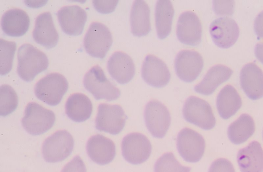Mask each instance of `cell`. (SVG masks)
<instances>
[{"mask_svg":"<svg viewBox=\"0 0 263 172\" xmlns=\"http://www.w3.org/2000/svg\"><path fill=\"white\" fill-rule=\"evenodd\" d=\"M17 73L23 80L29 82L46 70L49 64L46 55L30 44H24L17 50Z\"/></svg>","mask_w":263,"mask_h":172,"instance_id":"6da1fadb","label":"cell"},{"mask_svg":"<svg viewBox=\"0 0 263 172\" xmlns=\"http://www.w3.org/2000/svg\"><path fill=\"white\" fill-rule=\"evenodd\" d=\"M68 88L66 78L54 72L40 79L35 84L34 92L39 100L49 105L55 106L61 102Z\"/></svg>","mask_w":263,"mask_h":172,"instance_id":"7a4b0ae2","label":"cell"},{"mask_svg":"<svg viewBox=\"0 0 263 172\" xmlns=\"http://www.w3.org/2000/svg\"><path fill=\"white\" fill-rule=\"evenodd\" d=\"M83 83L84 88L96 100L104 99L112 101L118 99L120 95L119 89L107 78L99 65L93 66L86 72Z\"/></svg>","mask_w":263,"mask_h":172,"instance_id":"3957f363","label":"cell"},{"mask_svg":"<svg viewBox=\"0 0 263 172\" xmlns=\"http://www.w3.org/2000/svg\"><path fill=\"white\" fill-rule=\"evenodd\" d=\"M55 120V116L52 111L35 102H30L26 106L21 122L27 133L39 135L50 129Z\"/></svg>","mask_w":263,"mask_h":172,"instance_id":"277c9868","label":"cell"},{"mask_svg":"<svg viewBox=\"0 0 263 172\" xmlns=\"http://www.w3.org/2000/svg\"><path fill=\"white\" fill-rule=\"evenodd\" d=\"M184 119L204 130L213 128L216 124L212 107L205 100L191 96L184 102L182 109Z\"/></svg>","mask_w":263,"mask_h":172,"instance_id":"5b68a950","label":"cell"},{"mask_svg":"<svg viewBox=\"0 0 263 172\" xmlns=\"http://www.w3.org/2000/svg\"><path fill=\"white\" fill-rule=\"evenodd\" d=\"M73 146L74 140L71 135L66 130H59L44 140L42 154L46 162L55 163L68 157Z\"/></svg>","mask_w":263,"mask_h":172,"instance_id":"8992f818","label":"cell"},{"mask_svg":"<svg viewBox=\"0 0 263 172\" xmlns=\"http://www.w3.org/2000/svg\"><path fill=\"white\" fill-rule=\"evenodd\" d=\"M112 43L111 33L105 25L97 22L90 24L83 40L84 48L89 55L103 58Z\"/></svg>","mask_w":263,"mask_h":172,"instance_id":"52a82bcc","label":"cell"},{"mask_svg":"<svg viewBox=\"0 0 263 172\" xmlns=\"http://www.w3.org/2000/svg\"><path fill=\"white\" fill-rule=\"evenodd\" d=\"M127 116L118 104L100 103L95 120L97 130L111 135H117L123 129Z\"/></svg>","mask_w":263,"mask_h":172,"instance_id":"ba28073f","label":"cell"},{"mask_svg":"<svg viewBox=\"0 0 263 172\" xmlns=\"http://www.w3.org/2000/svg\"><path fill=\"white\" fill-rule=\"evenodd\" d=\"M144 119L148 131L157 138H162L165 135L171 120L166 106L157 100H152L146 104Z\"/></svg>","mask_w":263,"mask_h":172,"instance_id":"9c48e42d","label":"cell"},{"mask_svg":"<svg viewBox=\"0 0 263 172\" xmlns=\"http://www.w3.org/2000/svg\"><path fill=\"white\" fill-rule=\"evenodd\" d=\"M176 147L180 155L185 161L195 163L202 157L205 147V140L198 132L185 127L177 135Z\"/></svg>","mask_w":263,"mask_h":172,"instance_id":"30bf717a","label":"cell"},{"mask_svg":"<svg viewBox=\"0 0 263 172\" xmlns=\"http://www.w3.org/2000/svg\"><path fill=\"white\" fill-rule=\"evenodd\" d=\"M121 150L122 155L126 161L132 164H139L149 158L152 145L143 134L131 133L123 138Z\"/></svg>","mask_w":263,"mask_h":172,"instance_id":"8fae6325","label":"cell"},{"mask_svg":"<svg viewBox=\"0 0 263 172\" xmlns=\"http://www.w3.org/2000/svg\"><path fill=\"white\" fill-rule=\"evenodd\" d=\"M174 66L176 74L179 79L184 82H191L200 74L203 67V60L198 52L183 50L176 55Z\"/></svg>","mask_w":263,"mask_h":172,"instance_id":"7c38bea8","label":"cell"},{"mask_svg":"<svg viewBox=\"0 0 263 172\" xmlns=\"http://www.w3.org/2000/svg\"><path fill=\"white\" fill-rule=\"evenodd\" d=\"M210 33L217 46L227 49L236 42L239 35V29L233 19L229 17H221L211 23Z\"/></svg>","mask_w":263,"mask_h":172,"instance_id":"4fadbf2b","label":"cell"},{"mask_svg":"<svg viewBox=\"0 0 263 172\" xmlns=\"http://www.w3.org/2000/svg\"><path fill=\"white\" fill-rule=\"evenodd\" d=\"M176 35L182 44L195 46L200 42L202 36V26L198 16L193 12L187 11L179 16Z\"/></svg>","mask_w":263,"mask_h":172,"instance_id":"5bb4252c","label":"cell"},{"mask_svg":"<svg viewBox=\"0 0 263 172\" xmlns=\"http://www.w3.org/2000/svg\"><path fill=\"white\" fill-rule=\"evenodd\" d=\"M141 76L149 85L162 88L170 81L171 74L166 64L153 55H147L142 63Z\"/></svg>","mask_w":263,"mask_h":172,"instance_id":"9a60e30c","label":"cell"},{"mask_svg":"<svg viewBox=\"0 0 263 172\" xmlns=\"http://www.w3.org/2000/svg\"><path fill=\"white\" fill-rule=\"evenodd\" d=\"M57 16L62 30L70 35L81 34L87 20L86 11L77 5L62 7Z\"/></svg>","mask_w":263,"mask_h":172,"instance_id":"2e32d148","label":"cell"},{"mask_svg":"<svg viewBox=\"0 0 263 172\" xmlns=\"http://www.w3.org/2000/svg\"><path fill=\"white\" fill-rule=\"evenodd\" d=\"M240 86L252 100L263 97V72L255 63L245 64L240 72Z\"/></svg>","mask_w":263,"mask_h":172,"instance_id":"e0dca14e","label":"cell"},{"mask_svg":"<svg viewBox=\"0 0 263 172\" xmlns=\"http://www.w3.org/2000/svg\"><path fill=\"white\" fill-rule=\"evenodd\" d=\"M86 148L89 158L100 165L109 163L116 155L114 142L101 134L91 136L87 142Z\"/></svg>","mask_w":263,"mask_h":172,"instance_id":"ac0fdd59","label":"cell"},{"mask_svg":"<svg viewBox=\"0 0 263 172\" xmlns=\"http://www.w3.org/2000/svg\"><path fill=\"white\" fill-rule=\"evenodd\" d=\"M107 69L111 77L118 83L129 82L135 74V66L132 58L126 53L117 51L108 60Z\"/></svg>","mask_w":263,"mask_h":172,"instance_id":"d6986e66","label":"cell"},{"mask_svg":"<svg viewBox=\"0 0 263 172\" xmlns=\"http://www.w3.org/2000/svg\"><path fill=\"white\" fill-rule=\"evenodd\" d=\"M32 36L36 42L47 49L52 48L57 44L59 34L50 12H44L36 17Z\"/></svg>","mask_w":263,"mask_h":172,"instance_id":"ffe728a7","label":"cell"},{"mask_svg":"<svg viewBox=\"0 0 263 172\" xmlns=\"http://www.w3.org/2000/svg\"><path fill=\"white\" fill-rule=\"evenodd\" d=\"M1 25L6 34L12 37H19L27 31L30 25V18L23 9L11 8L3 14Z\"/></svg>","mask_w":263,"mask_h":172,"instance_id":"44dd1931","label":"cell"},{"mask_svg":"<svg viewBox=\"0 0 263 172\" xmlns=\"http://www.w3.org/2000/svg\"><path fill=\"white\" fill-rule=\"evenodd\" d=\"M237 161L241 172H263V149L257 141H253L239 150Z\"/></svg>","mask_w":263,"mask_h":172,"instance_id":"7402d4cb","label":"cell"},{"mask_svg":"<svg viewBox=\"0 0 263 172\" xmlns=\"http://www.w3.org/2000/svg\"><path fill=\"white\" fill-rule=\"evenodd\" d=\"M233 72L226 66H214L208 70L201 81L194 87V90L202 95H211L219 85L230 78Z\"/></svg>","mask_w":263,"mask_h":172,"instance_id":"603a6c76","label":"cell"},{"mask_svg":"<svg viewBox=\"0 0 263 172\" xmlns=\"http://www.w3.org/2000/svg\"><path fill=\"white\" fill-rule=\"evenodd\" d=\"M130 24L131 32L135 36H145L150 32V9L145 1L133 2L130 14Z\"/></svg>","mask_w":263,"mask_h":172,"instance_id":"cb8c5ba5","label":"cell"},{"mask_svg":"<svg viewBox=\"0 0 263 172\" xmlns=\"http://www.w3.org/2000/svg\"><path fill=\"white\" fill-rule=\"evenodd\" d=\"M92 112L90 99L82 93L71 94L65 103V113L72 121L81 122L87 120Z\"/></svg>","mask_w":263,"mask_h":172,"instance_id":"d4e9b609","label":"cell"},{"mask_svg":"<svg viewBox=\"0 0 263 172\" xmlns=\"http://www.w3.org/2000/svg\"><path fill=\"white\" fill-rule=\"evenodd\" d=\"M241 104L240 95L231 85L224 86L217 95V109L220 116L224 119H228L235 114Z\"/></svg>","mask_w":263,"mask_h":172,"instance_id":"484cf974","label":"cell"},{"mask_svg":"<svg viewBox=\"0 0 263 172\" xmlns=\"http://www.w3.org/2000/svg\"><path fill=\"white\" fill-rule=\"evenodd\" d=\"M174 9L171 1H157L155 6V26L159 39L166 38L171 33Z\"/></svg>","mask_w":263,"mask_h":172,"instance_id":"4316f807","label":"cell"},{"mask_svg":"<svg viewBox=\"0 0 263 172\" xmlns=\"http://www.w3.org/2000/svg\"><path fill=\"white\" fill-rule=\"evenodd\" d=\"M255 123L247 114H241L228 127V136L232 143L240 144L246 142L255 132Z\"/></svg>","mask_w":263,"mask_h":172,"instance_id":"83f0119b","label":"cell"},{"mask_svg":"<svg viewBox=\"0 0 263 172\" xmlns=\"http://www.w3.org/2000/svg\"><path fill=\"white\" fill-rule=\"evenodd\" d=\"M18 97L14 90L9 85L3 84L0 87V115L6 116L17 107Z\"/></svg>","mask_w":263,"mask_h":172,"instance_id":"f1b7e54d","label":"cell"},{"mask_svg":"<svg viewBox=\"0 0 263 172\" xmlns=\"http://www.w3.org/2000/svg\"><path fill=\"white\" fill-rule=\"evenodd\" d=\"M191 169L180 164L172 152L163 154L154 165V172H190Z\"/></svg>","mask_w":263,"mask_h":172,"instance_id":"f546056e","label":"cell"},{"mask_svg":"<svg viewBox=\"0 0 263 172\" xmlns=\"http://www.w3.org/2000/svg\"><path fill=\"white\" fill-rule=\"evenodd\" d=\"M16 45L14 41L0 39V74L4 75L12 69L13 60L16 50Z\"/></svg>","mask_w":263,"mask_h":172,"instance_id":"4dcf8cb0","label":"cell"},{"mask_svg":"<svg viewBox=\"0 0 263 172\" xmlns=\"http://www.w3.org/2000/svg\"><path fill=\"white\" fill-rule=\"evenodd\" d=\"M208 172H235V170L229 160L225 158H219L212 162Z\"/></svg>","mask_w":263,"mask_h":172,"instance_id":"1f68e13d","label":"cell"},{"mask_svg":"<svg viewBox=\"0 0 263 172\" xmlns=\"http://www.w3.org/2000/svg\"><path fill=\"white\" fill-rule=\"evenodd\" d=\"M234 1H213V10L217 15L232 14Z\"/></svg>","mask_w":263,"mask_h":172,"instance_id":"d6a6232c","label":"cell"},{"mask_svg":"<svg viewBox=\"0 0 263 172\" xmlns=\"http://www.w3.org/2000/svg\"><path fill=\"white\" fill-rule=\"evenodd\" d=\"M61 172H86L85 164L77 155L64 166Z\"/></svg>","mask_w":263,"mask_h":172,"instance_id":"836d02e7","label":"cell"},{"mask_svg":"<svg viewBox=\"0 0 263 172\" xmlns=\"http://www.w3.org/2000/svg\"><path fill=\"white\" fill-rule=\"evenodd\" d=\"M118 1H92L95 8L102 13H109L113 12L116 7Z\"/></svg>","mask_w":263,"mask_h":172,"instance_id":"e575fe53","label":"cell"},{"mask_svg":"<svg viewBox=\"0 0 263 172\" xmlns=\"http://www.w3.org/2000/svg\"><path fill=\"white\" fill-rule=\"evenodd\" d=\"M254 29L259 39H263V11L256 17L254 23Z\"/></svg>","mask_w":263,"mask_h":172,"instance_id":"d590c367","label":"cell"},{"mask_svg":"<svg viewBox=\"0 0 263 172\" xmlns=\"http://www.w3.org/2000/svg\"><path fill=\"white\" fill-rule=\"evenodd\" d=\"M254 51L257 59L263 64V43H257L255 46Z\"/></svg>","mask_w":263,"mask_h":172,"instance_id":"8d00e7d4","label":"cell"},{"mask_svg":"<svg viewBox=\"0 0 263 172\" xmlns=\"http://www.w3.org/2000/svg\"><path fill=\"white\" fill-rule=\"evenodd\" d=\"M262 135H263V133H262ZM262 136H263V135H262Z\"/></svg>","mask_w":263,"mask_h":172,"instance_id":"74e56055","label":"cell"}]
</instances>
